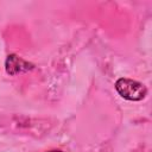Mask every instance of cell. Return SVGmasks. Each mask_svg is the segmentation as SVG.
<instances>
[{"label":"cell","instance_id":"1","mask_svg":"<svg viewBox=\"0 0 152 152\" xmlns=\"http://www.w3.org/2000/svg\"><path fill=\"white\" fill-rule=\"evenodd\" d=\"M115 89L121 97L129 101H140L147 94V89L142 83L131 78H119L115 82Z\"/></svg>","mask_w":152,"mask_h":152},{"label":"cell","instance_id":"2","mask_svg":"<svg viewBox=\"0 0 152 152\" xmlns=\"http://www.w3.org/2000/svg\"><path fill=\"white\" fill-rule=\"evenodd\" d=\"M33 68H34V65L32 63H28V62L24 61L23 58L18 57L14 53L8 55L7 58H6V62H5L6 72L12 75V76L13 75H18L20 72H25V71L32 70Z\"/></svg>","mask_w":152,"mask_h":152},{"label":"cell","instance_id":"3","mask_svg":"<svg viewBox=\"0 0 152 152\" xmlns=\"http://www.w3.org/2000/svg\"><path fill=\"white\" fill-rule=\"evenodd\" d=\"M49 152H62V151H59V150H51V151H49Z\"/></svg>","mask_w":152,"mask_h":152}]
</instances>
